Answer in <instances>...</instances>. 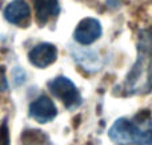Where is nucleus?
Masks as SVG:
<instances>
[{"label":"nucleus","mask_w":152,"mask_h":145,"mask_svg":"<svg viewBox=\"0 0 152 145\" xmlns=\"http://www.w3.org/2000/svg\"><path fill=\"white\" fill-rule=\"evenodd\" d=\"M4 145H8V140H7V137H5V140H4Z\"/></svg>","instance_id":"obj_11"},{"label":"nucleus","mask_w":152,"mask_h":145,"mask_svg":"<svg viewBox=\"0 0 152 145\" xmlns=\"http://www.w3.org/2000/svg\"><path fill=\"white\" fill-rule=\"evenodd\" d=\"M4 89H7V81H5L4 75H1V72H0V91Z\"/></svg>","instance_id":"obj_10"},{"label":"nucleus","mask_w":152,"mask_h":145,"mask_svg":"<svg viewBox=\"0 0 152 145\" xmlns=\"http://www.w3.org/2000/svg\"><path fill=\"white\" fill-rule=\"evenodd\" d=\"M132 144L152 145V115L150 111L139 112L131 120Z\"/></svg>","instance_id":"obj_2"},{"label":"nucleus","mask_w":152,"mask_h":145,"mask_svg":"<svg viewBox=\"0 0 152 145\" xmlns=\"http://www.w3.org/2000/svg\"><path fill=\"white\" fill-rule=\"evenodd\" d=\"M29 115L32 119H35L37 123H50L58 115V109H56L53 101L47 96H40L37 97L34 103L29 105Z\"/></svg>","instance_id":"obj_4"},{"label":"nucleus","mask_w":152,"mask_h":145,"mask_svg":"<svg viewBox=\"0 0 152 145\" xmlns=\"http://www.w3.org/2000/svg\"><path fill=\"white\" fill-rule=\"evenodd\" d=\"M48 138L42 130L28 129L21 135V145H47Z\"/></svg>","instance_id":"obj_9"},{"label":"nucleus","mask_w":152,"mask_h":145,"mask_svg":"<svg viewBox=\"0 0 152 145\" xmlns=\"http://www.w3.org/2000/svg\"><path fill=\"white\" fill-rule=\"evenodd\" d=\"M102 35V25L96 19L87 17L83 19L80 23L77 24L75 32H74V39L77 43L83 45H89L95 43Z\"/></svg>","instance_id":"obj_3"},{"label":"nucleus","mask_w":152,"mask_h":145,"mask_svg":"<svg viewBox=\"0 0 152 145\" xmlns=\"http://www.w3.org/2000/svg\"><path fill=\"white\" fill-rule=\"evenodd\" d=\"M58 57V49L53 44L50 43H42L34 47L28 53V60L32 65L37 68H45L55 63Z\"/></svg>","instance_id":"obj_5"},{"label":"nucleus","mask_w":152,"mask_h":145,"mask_svg":"<svg viewBox=\"0 0 152 145\" xmlns=\"http://www.w3.org/2000/svg\"><path fill=\"white\" fill-rule=\"evenodd\" d=\"M34 3L36 19L40 24L47 23L51 17L59 13L58 0H34Z\"/></svg>","instance_id":"obj_8"},{"label":"nucleus","mask_w":152,"mask_h":145,"mask_svg":"<svg viewBox=\"0 0 152 145\" xmlns=\"http://www.w3.org/2000/svg\"><path fill=\"white\" fill-rule=\"evenodd\" d=\"M108 136L113 143L119 145L132 144L131 138V120L119 119L113 123V125L108 130Z\"/></svg>","instance_id":"obj_7"},{"label":"nucleus","mask_w":152,"mask_h":145,"mask_svg":"<svg viewBox=\"0 0 152 145\" xmlns=\"http://www.w3.org/2000/svg\"><path fill=\"white\" fill-rule=\"evenodd\" d=\"M48 88H50L51 93L55 97H58L68 109L77 108L80 105L81 97L79 95L77 89H76L75 84L68 77L59 76L56 79L51 80L48 83Z\"/></svg>","instance_id":"obj_1"},{"label":"nucleus","mask_w":152,"mask_h":145,"mask_svg":"<svg viewBox=\"0 0 152 145\" xmlns=\"http://www.w3.org/2000/svg\"><path fill=\"white\" fill-rule=\"evenodd\" d=\"M29 16H31V9L24 0H13L4 9V17L7 19V21L16 25L26 23Z\"/></svg>","instance_id":"obj_6"}]
</instances>
